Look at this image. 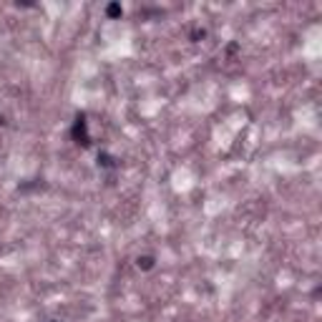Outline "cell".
<instances>
[{"label":"cell","instance_id":"obj_3","mask_svg":"<svg viewBox=\"0 0 322 322\" xmlns=\"http://www.w3.org/2000/svg\"><path fill=\"white\" fill-rule=\"evenodd\" d=\"M121 13H124V10H121L119 5H108V16H121Z\"/></svg>","mask_w":322,"mask_h":322},{"label":"cell","instance_id":"obj_1","mask_svg":"<svg viewBox=\"0 0 322 322\" xmlns=\"http://www.w3.org/2000/svg\"><path fill=\"white\" fill-rule=\"evenodd\" d=\"M73 134H76V139H83L81 143L83 146H89V134H86V121H83V116H78V121H76V128H73Z\"/></svg>","mask_w":322,"mask_h":322},{"label":"cell","instance_id":"obj_2","mask_svg":"<svg viewBox=\"0 0 322 322\" xmlns=\"http://www.w3.org/2000/svg\"><path fill=\"white\" fill-rule=\"evenodd\" d=\"M136 265H139V269H151L154 267V259L151 257H139Z\"/></svg>","mask_w":322,"mask_h":322}]
</instances>
